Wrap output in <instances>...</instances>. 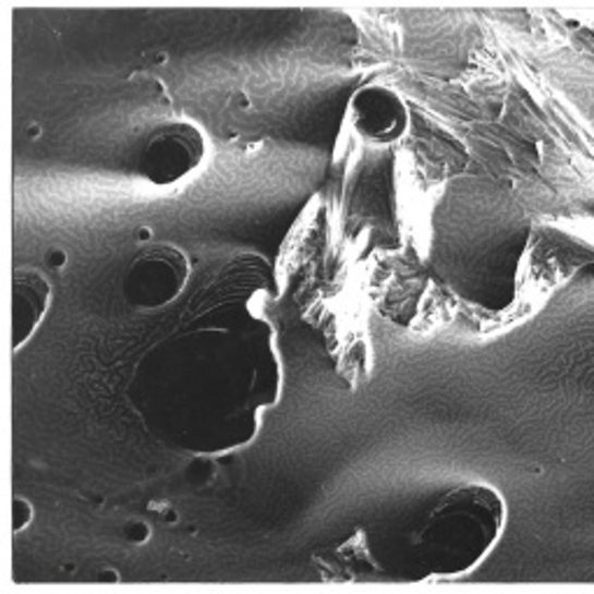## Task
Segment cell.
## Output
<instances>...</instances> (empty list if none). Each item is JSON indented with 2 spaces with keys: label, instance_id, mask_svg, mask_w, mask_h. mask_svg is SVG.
Segmentation results:
<instances>
[{
  "label": "cell",
  "instance_id": "4",
  "mask_svg": "<svg viewBox=\"0 0 594 594\" xmlns=\"http://www.w3.org/2000/svg\"><path fill=\"white\" fill-rule=\"evenodd\" d=\"M352 126L368 143L387 145L409 129V108L399 94L385 87H366L350 104Z\"/></svg>",
  "mask_w": 594,
  "mask_h": 594
},
{
  "label": "cell",
  "instance_id": "5",
  "mask_svg": "<svg viewBox=\"0 0 594 594\" xmlns=\"http://www.w3.org/2000/svg\"><path fill=\"white\" fill-rule=\"evenodd\" d=\"M49 305V284L40 274L14 276V350L22 348L28 336L40 325Z\"/></svg>",
  "mask_w": 594,
  "mask_h": 594
},
{
  "label": "cell",
  "instance_id": "2",
  "mask_svg": "<svg viewBox=\"0 0 594 594\" xmlns=\"http://www.w3.org/2000/svg\"><path fill=\"white\" fill-rule=\"evenodd\" d=\"M203 157H206L203 133L190 122H175L149 135L141 151L138 171L151 184L166 186L194 173Z\"/></svg>",
  "mask_w": 594,
  "mask_h": 594
},
{
  "label": "cell",
  "instance_id": "1",
  "mask_svg": "<svg viewBox=\"0 0 594 594\" xmlns=\"http://www.w3.org/2000/svg\"><path fill=\"white\" fill-rule=\"evenodd\" d=\"M508 518L506 499L487 483L452 487L413 538L417 565L438 579L471 573L497 548Z\"/></svg>",
  "mask_w": 594,
  "mask_h": 594
},
{
  "label": "cell",
  "instance_id": "3",
  "mask_svg": "<svg viewBox=\"0 0 594 594\" xmlns=\"http://www.w3.org/2000/svg\"><path fill=\"white\" fill-rule=\"evenodd\" d=\"M190 262L178 247H149L133 259L126 274V296L141 308H161L182 292Z\"/></svg>",
  "mask_w": 594,
  "mask_h": 594
},
{
  "label": "cell",
  "instance_id": "6",
  "mask_svg": "<svg viewBox=\"0 0 594 594\" xmlns=\"http://www.w3.org/2000/svg\"><path fill=\"white\" fill-rule=\"evenodd\" d=\"M31 516H33V511H31L28 501L26 499H14V524H12L14 532H22L26 524L31 522Z\"/></svg>",
  "mask_w": 594,
  "mask_h": 594
}]
</instances>
